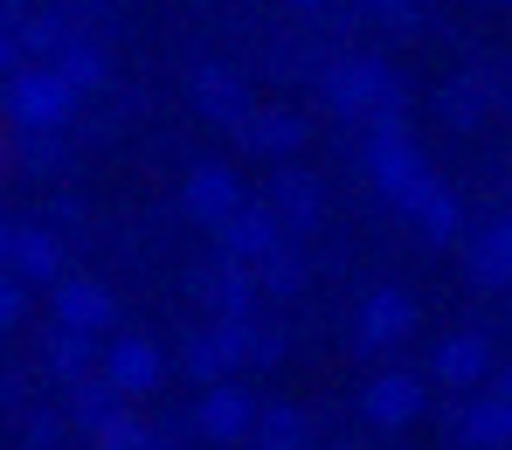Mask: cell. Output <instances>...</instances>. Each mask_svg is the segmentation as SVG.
<instances>
[{
  "label": "cell",
  "instance_id": "cell-1",
  "mask_svg": "<svg viewBox=\"0 0 512 450\" xmlns=\"http://www.w3.org/2000/svg\"><path fill=\"white\" fill-rule=\"evenodd\" d=\"M360 167H367V180H374V194H381V201H395L402 215L423 201V187H429L436 174H429L423 146L409 139V104H388V111H374V118H367Z\"/></svg>",
  "mask_w": 512,
  "mask_h": 450
},
{
  "label": "cell",
  "instance_id": "cell-2",
  "mask_svg": "<svg viewBox=\"0 0 512 450\" xmlns=\"http://www.w3.org/2000/svg\"><path fill=\"white\" fill-rule=\"evenodd\" d=\"M77 104L84 97H70L56 70H42V63H21L7 84H0V118L21 132V139H56L70 118H77Z\"/></svg>",
  "mask_w": 512,
  "mask_h": 450
},
{
  "label": "cell",
  "instance_id": "cell-3",
  "mask_svg": "<svg viewBox=\"0 0 512 450\" xmlns=\"http://www.w3.org/2000/svg\"><path fill=\"white\" fill-rule=\"evenodd\" d=\"M319 97H326L333 118H360L367 125L374 111L402 104V84H395V70L381 56H340V63L319 70Z\"/></svg>",
  "mask_w": 512,
  "mask_h": 450
},
{
  "label": "cell",
  "instance_id": "cell-4",
  "mask_svg": "<svg viewBox=\"0 0 512 450\" xmlns=\"http://www.w3.org/2000/svg\"><path fill=\"white\" fill-rule=\"evenodd\" d=\"M97 381L118 395V402H146L167 388V347L146 340V333H111L97 347Z\"/></svg>",
  "mask_w": 512,
  "mask_h": 450
},
{
  "label": "cell",
  "instance_id": "cell-5",
  "mask_svg": "<svg viewBox=\"0 0 512 450\" xmlns=\"http://www.w3.org/2000/svg\"><path fill=\"white\" fill-rule=\"evenodd\" d=\"M250 333L256 319H208L180 340V374L201 381V388H222L236 367H250Z\"/></svg>",
  "mask_w": 512,
  "mask_h": 450
},
{
  "label": "cell",
  "instance_id": "cell-6",
  "mask_svg": "<svg viewBox=\"0 0 512 450\" xmlns=\"http://www.w3.org/2000/svg\"><path fill=\"white\" fill-rule=\"evenodd\" d=\"M63 264H70V250L49 222H0V270L21 291L28 284H63Z\"/></svg>",
  "mask_w": 512,
  "mask_h": 450
},
{
  "label": "cell",
  "instance_id": "cell-7",
  "mask_svg": "<svg viewBox=\"0 0 512 450\" xmlns=\"http://www.w3.org/2000/svg\"><path fill=\"white\" fill-rule=\"evenodd\" d=\"M49 305H56L49 326L84 333V340H104V333L118 326V298H111V284H104V277H84V270H63V284H49Z\"/></svg>",
  "mask_w": 512,
  "mask_h": 450
},
{
  "label": "cell",
  "instance_id": "cell-8",
  "mask_svg": "<svg viewBox=\"0 0 512 450\" xmlns=\"http://www.w3.org/2000/svg\"><path fill=\"white\" fill-rule=\"evenodd\" d=\"M416 416H423V374H409V367H381V374L360 388V423H367V430L402 437Z\"/></svg>",
  "mask_w": 512,
  "mask_h": 450
},
{
  "label": "cell",
  "instance_id": "cell-9",
  "mask_svg": "<svg viewBox=\"0 0 512 450\" xmlns=\"http://www.w3.org/2000/svg\"><path fill=\"white\" fill-rule=\"evenodd\" d=\"M243 201L250 194H243V174L229 160H201V167H187V180H180V215L201 222V229H222Z\"/></svg>",
  "mask_w": 512,
  "mask_h": 450
},
{
  "label": "cell",
  "instance_id": "cell-10",
  "mask_svg": "<svg viewBox=\"0 0 512 450\" xmlns=\"http://www.w3.org/2000/svg\"><path fill=\"white\" fill-rule=\"evenodd\" d=\"M187 104H194L208 125H222V132H243V118L256 111L243 70H229V63H194V70H187Z\"/></svg>",
  "mask_w": 512,
  "mask_h": 450
},
{
  "label": "cell",
  "instance_id": "cell-11",
  "mask_svg": "<svg viewBox=\"0 0 512 450\" xmlns=\"http://www.w3.org/2000/svg\"><path fill=\"white\" fill-rule=\"evenodd\" d=\"M250 423H256V395L243 381H222V388H201L194 402V437L215 450H243L250 444Z\"/></svg>",
  "mask_w": 512,
  "mask_h": 450
},
{
  "label": "cell",
  "instance_id": "cell-12",
  "mask_svg": "<svg viewBox=\"0 0 512 450\" xmlns=\"http://www.w3.org/2000/svg\"><path fill=\"white\" fill-rule=\"evenodd\" d=\"M187 291L201 298V312H215V319H256V277L243 264H229V257H201V264L187 270Z\"/></svg>",
  "mask_w": 512,
  "mask_h": 450
},
{
  "label": "cell",
  "instance_id": "cell-13",
  "mask_svg": "<svg viewBox=\"0 0 512 450\" xmlns=\"http://www.w3.org/2000/svg\"><path fill=\"white\" fill-rule=\"evenodd\" d=\"M416 298L402 291V284H374L367 298H360V319H353V340L367 347V354H388V347H402L409 333H416Z\"/></svg>",
  "mask_w": 512,
  "mask_h": 450
},
{
  "label": "cell",
  "instance_id": "cell-14",
  "mask_svg": "<svg viewBox=\"0 0 512 450\" xmlns=\"http://www.w3.org/2000/svg\"><path fill=\"white\" fill-rule=\"evenodd\" d=\"M263 208L277 215L284 243H291V236H312V229L326 222V180H319V174H305V167H277L270 194H263Z\"/></svg>",
  "mask_w": 512,
  "mask_h": 450
},
{
  "label": "cell",
  "instance_id": "cell-15",
  "mask_svg": "<svg viewBox=\"0 0 512 450\" xmlns=\"http://www.w3.org/2000/svg\"><path fill=\"white\" fill-rule=\"evenodd\" d=\"M492 340L478 333V326H464V333H443L436 340V354H429V374L443 381V388H457V395H478L485 381H492Z\"/></svg>",
  "mask_w": 512,
  "mask_h": 450
},
{
  "label": "cell",
  "instance_id": "cell-16",
  "mask_svg": "<svg viewBox=\"0 0 512 450\" xmlns=\"http://www.w3.org/2000/svg\"><path fill=\"white\" fill-rule=\"evenodd\" d=\"M284 250V229H277V215L263 208V201H243L222 229H215V257H229V264L256 270L263 257H277Z\"/></svg>",
  "mask_w": 512,
  "mask_h": 450
},
{
  "label": "cell",
  "instance_id": "cell-17",
  "mask_svg": "<svg viewBox=\"0 0 512 450\" xmlns=\"http://www.w3.org/2000/svg\"><path fill=\"white\" fill-rule=\"evenodd\" d=\"M464 277L478 291H512V208H499L471 243H464Z\"/></svg>",
  "mask_w": 512,
  "mask_h": 450
},
{
  "label": "cell",
  "instance_id": "cell-18",
  "mask_svg": "<svg viewBox=\"0 0 512 450\" xmlns=\"http://www.w3.org/2000/svg\"><path fill=\"white\" fill-rule=\"evenodd\" d=\"M236 139L250 146L256 160H291V153L312 139V125H305V111H291V104H256Z\"/></svg>",
  "mask_w": 512,
  "mask_h": 450
},
{
  "label": "cell",
  "instance_id": "cell-19",
  "mask_svg": "<svg viewBox=\"0 0 512 450\" xmlns=\"http://www.w3.org/2000/svg\"><path fill=\"white\" fill-rule=\"evenodd\" d=\"M450 437L464 450H512V402H499L492 388L450 409Z\"/></svg>",
  "mask_w": 512,
  "mask_h": 450
},
{
  "label": "cell",
  "instance_id": "cell-20",
  "mask_svg": "<svg viewBox=\"0 0 512 450\" xmlns=\"http://www.w3.org/2000/svg\"><path fill=\"white\" fill-rule=\"evenodd\" d=\"M42 70H56L70 97H90V90H104V77H111V63H104L97 35H77V28H70V42H63V49H56Z\"/></svg>",
  "mask_w": 512,
  "mask_h": 450
},
{
  "label": "cell",
  "instance_id": "cell-21",
  "mask_svg": "<svg viewBox=\"0 0 512 450\" xmlns=\"http://www.w3.org/2000/svg\"><path fill=\"white\" fill-rule=\"evenodd\" d=\"M243 450H312V423H305V409H291V402L256 409L250 444H243Z\"/></svg>",
  "mask_w": 512,
  "mask_h": 450
},
{
  "label": "cell",
  "instance_id": "cell-22",
  "mask_svg": "<svg viewBox=\"0 0 512 450\" xmlns=\"http://www.w3.org/2000/svg\"><path fill=\"white\" fill-rule=\"evenodd\" d=\"M42 367L63 381V388H77L84 374H97V340H84V333H63V326H49L42 333Z\"/></svg>",
  "mask_w": 512,
  "mask_h": 450
},
{
  "label": "cell",
  "instance_id": "cell-23",
  "mask_svg": "<svg viewBox=\"0 0 512 450\" xmlns=\"http://www.w3.org/2000/svg\"><path fill=\"white\" fill-rule=\"evenodd\" d=\"M409 222L423 229V243H450V236H464V201H457L443 180H429L423 201L409 208Z\"/></svg>",
  "mask_w": 512,
  "mask_h": 450
},
{
  "label": "cell",
  "instance_id": "cell-24",
  "mask_svg": "<svg viewBox=\"0 0 512 450\" xmlns=\"http://www.w3.org/2000/svg\"><path fill=\"white\" fill-rule=\"evenodd\" d=\"M250 277H256V298H298V291L312 284V264L298 257V243H284V250H277V257H263Z\"/></svg>",
  "mask_w": 512,
  "mask_h": 450
},
{
  "label": "cell",
  "instance_id": "cell-25",
  "mask_svg": "<svg viewBox=\"0 0 512 450\" xmlns=\"http://www.w3.org/2000/svg\"><path fill=\"white\" fill-rule=\"evenodd\" d=\"M118 409H125V402H118V395H111L97 374H84V381L70 388V402H63V423H77V430L90 437V430H97V423H111Z\"/></svg>",
  "mask_w": 512,
  "mask_h": 450
},
{
  "label": "cell",
  "instance_id": "cell-26",
  "mask_svg": "<svg viewBox=\"0 0 512 450\" xmlns=\"http://www.w3.org/2000/svg\"><path fill=\"white\" fill-rule=\"evenodd\" d=\"M14 42H21V63H49V56L70 42V21H63V14H21Z\"/></svg>",
  "mask_w": 512,
  "mask_h": 450
},
{
  "label": "cell",
  "instance_id": "cell-27",
  "mask_svg": "<svg viewBox=\"0 0 512 450\" xmlns=\"http://www.w3.org/2000/svg\"><path fill=\"white\" fill-rule=\"evenodd\" d=\"M160 437H153V423H139L132 409H118L111 423H97L90 430V450H153Z\"/></svg>",
  "mask_w": 512,
  "mask_h": 450
},
{
  "label": "cell",
  "instance_id": "cell-28",
  "mask_svg": "<svg viewBox=\"0 0 512 450\" xmlns=\"http://www.w3.org/2000/svg\"><path fill=\"white\" fill-rule=\"evenodd\" d=\"M63 437H70L63 409H28L21 416V450H63Z\"/></svg>",
  "mask_w": 512,
  "mask_h": 450
},
{
  "label": "cell",
  "instance_id": "cell-29",
  "mask_svg": "<svg viewBox=\"0 0 512 450\" xmlns=\"http://www.w3.org/2000/svg\"><path fill=\"white\" fill-rule=\"evenodd\" d=\"M21 167L28 174H56L63 167V139H21Z\"/></svg>",
  "mask_w": 512,
  "mask_h": 450
},
{
  "label": "cell",
  "instance_id": "cell-30",
  "mask_svg": "<svg viewBox=\"0 0 512 450\" xmlns=\"http://www.w3.org/2000/svg\"><path fill=\"white\" fill-rule=\"evenodd\" d=\"M277 360H284V333L256 319V333H250V367H277Z\"/></svg>",
  "mask_w": 512,
  "mask_h": 450
},
{
  "label": "cell",
  "instance_id": "cell-31",
  "mask_svg": "<svg viewBox=\"0 0 512 450\" xmlns=\"http://www.w3.org/2000/svg\"><path fill=\"white\" fill-rule=\"evenodd\" d=\"M21 312H28V291L0 270V333H14V326H21Z\"/></svg>",
  "mask_w": 512,
  "mask_h": 450
},
{
  "label": "cell",
  "instance_id": "cell-32",
  "mask_svg": "<svg viewBox=\"0 0 512 450\" xmlns=\"http://www.w3.org/2000/svg\"><path fill=\"white\" fill-rule=\"evenodd\" d=\"M374 21H381V28H416L423 14H416L409 0H381V7H374Z\"/></svg>",
  "mask_w": 512,
  "mask_h": 450
},
{
  "label": "cell",
  "instance_id": "cell-33",
  "mask_svg": "<svg viewBox=\"0 0 512 450\" xmlns=\"http://www.w3.org/2000/svg\"><path fill=\"white\" fill-rule=\"evenodd\" d=\"M492 395H499V402H512V360H506V367H492Z\"/></svg>",
  "mask_w": 512,
  "mask_h": 450
},
{
  "label": "cell",
  "instance_id": "cell-34",
  "mask_svg": "<svg viewBox=\"0 0 512 450\" xmlns=\"http://www.w3.org/2000/svg\"><path fill=\"white\" fill-rule=\"evenodd\" d=\"M153 450H187V444H167V437H160V444H153Z\"/></svg>",
  "mask_w": 512,
  "mask_h": 450
},
{
  "label": "cell",
  "instance_id": "cell-35",
  "mask_svg": "<svg viewBox=\"0 0 512 450\" xmlns=\"http://www.w3.org/2000/svg\"><path fill=\"white\" fill-rule=\"evenodd\" d=\"M506 319H512V298H506Z\"/></svg>",
  "mask_w": 512,
  "mask_h": 450
}]
</instances>
